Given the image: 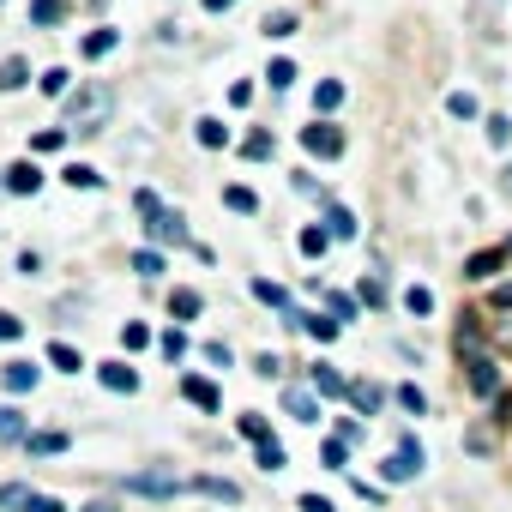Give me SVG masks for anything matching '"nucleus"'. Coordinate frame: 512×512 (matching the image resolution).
<instances>
[{
  "instance_id": "obj_1",
  "label": "nucleus",
  "mask_w": 512,
  "mask_h": 512,
  "mask_svg": "<svg viewBox=\"0 0 512 512\" xmlns=\"http://www.w3.org/2000/svg\"><path fill=\"white\" fill-rule=\"evenodd\" d=\"M115 115V91L109 85H85L79 97H67V133H103Z\"/></svg>"
},
{
  "instance_id": "obj_2",
  "label": "nucleus",
  "mask_w": 512,
  "mask_h": 512,
  "mask_svg": "<svg viewBox=\"0 0 512 512\" xmlns=\"http://www.w3.org/2000/svg\"><path fill=\"white\" fill-rule=\"evenodd\" d=\"M302 145H308L314 157H344V127H332V121H314V127H302Z\"/></svg>"
},
{
  "instance_id": "obj_3",
  "label": "nucleus",
  "mask_w": 512,
  "mask_h": 512,
  "mask_svg": "<svg viewBox=\"0 0 512 512\" xmlns=\"http://www.w3.org/2000/svg\"><path fill=\"white\" fill-rule=\"evenodd\" d=\"M380 476H386V482H416V476H422V446H416V440H404V446H398V458H386V464H380Z\"/></svg>"
},
{
  "instance_id": "obj_4",
  "label": "nucleus",
  "mask_w": 512,
  "mask_h": 512,
  "mask_svg": "<svg viewBox=\"0 0 512 512\" xmlns=\"http://www.w3.org/2000/svg\"><path fill=\"white\" fill-rule=\"evenodd\" d=\"M127 488H133V494L169 500V494H181V476H169V470H139V476H127Z\"/></svg>"
},
{
  "instance_id": "obj_5",
  "label": "nucleus",
  "mask_w": 512,
  "mask_h": 512,
  "mask_svg": "<svg viewBox=\"0 0 512 512\" xmlns=\"http://www.w3.org/2000/svg\"><path fill=\"white\" fill-rule=\"evenodd\" d=\"M470 392L476 398H494L500 392V362L494 356H470Z\"/></svg>"
},
{
  "instance_id": "obj_6",
  "label": "nucleus",
  "mask_w": 512,
  "mask_h": 512,
  "mask_svg": "<svg viewBox=\"0 0 512 512\" xmlns=\"http://www.w3.org/2000/svg\"><path fill=\"white\" fill-rule=\"evenodd\" d=\"M314 392H320V398H350V380H338L332 362H314Z\"/></svg>"
},
{
  "instance_id": "obj_7",
  "label": "nucleus",
  "mask_w": 512,
  "mask_h": 512,
  "mask_svg": "<svg viewBox=\"0 0 512 512\" xmlns=\"http://www.w3.org/2000/svg\"><path fill=\"white\" fill-rule=\"evenodd\" d=\"M181 392H187L199 410H223V392H217L211 380H199V374H187V380H181Z\"/></svg>"
},
{
  "instance_id": "obj_8",
  "label": "nucleus",
  "mask_w": 512,
  "mask_h": 512,
  "mask_svg": "<svg viewBox=\"0 0 512 512\" xmlns=\"http://www.w3.org/2000/svg\"><path fill=\"white\" fill-rule=\"evenodd\" d=\"M115 43H121V31H115V25H103V31H91L79 49H85V61H103V55H115Z\"/></svg>"
},
{
  "instance_id": "obj_9",
  "label": "nucleus",
  "mask_w": 512,
  "mask_h": 512,
  "mask_svg": "<svg viewBox=\"0 0 512 512\" xmlns=\"http://www.w3.org/2000/svg\"><path fill=\"white\" fill-rule=\"evenodd\" d=\"M43 187V169L37 163H13L7 169V193H37Z\"/></svg>"
},
{
  "instance_id": "obj_10",
  "label": "nucleus",
  "mask_w": 512,
  "mask_h": 512,
  "mask_svg": "<svg viewBox=\"0 0 512 512\" xmlns=\"http://www.w3.org/2000/svg\"><path fill=\"white\" fill-rule=\"evenodd\" d=\"M19 85H31V61L7 55V61H0V91H19Z\"/></svg>"
},
{
  "instance_id": "obj_11",
  "label": "nucleus",
  "mask_w": 512,
  "mask_h": 512,
  "mask_svg": "<svg viewBox=\"0 0 512 512\" xmlns=\"http://www.w3.org/2000/svg\"><path fill=\"white\" fill-rule=\"evenodd\" d=\"M145 229H151V241H187V229H181V211H163V217H151Z\"/></svg>"
},
{
  "instance_id": "obj_12",
  "label": "nucleus",
  "mask_w": 512,
  "mask_h": 512,
  "mask_svg": "<svg viewBox=\"0 0 512 512\" xmlns=\"http://www.w3.org/2000/svg\"><path fill=\"white\" fill-rule=\"evenodd\" d=\"M103 386H109V392H139V374H133L127 362H103Z\"/></svg>"
},
{
  "instance_id": "obj_13",
  "label": "nucleus",
  "mask_w": 512,
  "mask_h": 512,
  "mask_svg": "<svg viewBox=\"0 0 512 512\" xmlns=\"http://www.w3.org/2000/svg\"><path fill=\"white\" fill-rule=\"evenodd\" d=\"M284 410H290L296 422H320V404H314V392H296V386H290V392H284Z\"/></svg>"
},
{
  "instance_id": "obj_14",
  "label": "nucleus",
  "mask_w": 512,
  "mask_h": 512,
  "mask_svg": "<svg viewBox=\"0 0 512 512\" xmlns=\"http://www.w3.org/2000/svg\"><path fill=\"white\" fill-rule=\"evenodd\" d=\"M67 19V0H31V25L37 31H49V25H61Z\"/></svg>"
},
{
  "instance_id": "obj_15",
  "label": "nucleus",
  "mask_w": 512,
  "mask_h": 512,
  "mask_svg": "<svg viewBox=\"0 0 512 512\" xmlns=\"http://www.w3.org/2000/svg\"><path fill=\"white\" fill-rule=\"evenodd\" d=\"M37 374H43V368H31V362H7V374H0V380H7V392H31Z\"/></svg>"
},
{
  "instance_id": "obj_16",
  "label": "nucleus",
  "mask_w": 512,
  "mask_h": 512,
  "mask_svg": "<svg viewBox=\"0 0 512 512\" xmlns=\"http://www.w3.org/2000/svg\"><path fill=\"white\" fill-rule=\"evenodd\" d=\"M500 266H506V253H476V260L464 266V278H470V284H482V278H494Z\"/></svg>"
},
{
  "instance_id": "obj_17",
  "label": "nucleus",
  "mask_w": 512,
  "mask_h": 512,
  "mask_svg": "<svg viewBox=\"0 0 512 512\" xmlns=\"http://www.w3.org/2000/svg\"><path fill=\"white\" fill-rule=\"evenodd\" d=\"M338 103H344V85H338V79H320V85H314V109H320V115H332Z\"/></svg>"
},
{
  "instance_id": "obj_18",
  "label": "nucleus",
  "mask_w": 512,
  "mask_h": 512,
  "mask_svg": "<svg viewBox=\"0 0 512 512\" xmlns=\"http://www.w3.org/2000/svg\"><path fill=\"white\" fill-rule=\"evenodd\" d=\"M25 446H31V458H55V452H67V434H25Z\"/></svg>"
},
{
  "instance_id": "obj_19",
  "label": "nucleus",
  "mask_w": 512,
  "mask_h": 512,
  "mask_svg": "<svg viewBox=\"0 0 512 512\" xmlns=\"http://www.w3.org/2000/svg\"><path fill=\"white\" fill-rule=\"evenodd\" d=\"M223 205H229V211H241V217H253V211H260L253 187H223Z\"/></svg>"
},
{
  "instance_id": "obj_20",
  "label": "nucleus",
  "mask_w": 512,
  "mask_h": 512,
  "mask_svg": "<svg viewBox=\"0 0 512 512\" xmlns=\"http://www.w3.org/2000/svg\"><path fill=\"white\" fill-rule=\"evenodd\" d=\"M61 181H67V187H103V175H97L91 163H67V169H61Z\"/></svg>"
},
{
  "instance_id": "obj_21",
  "label": "nucleus",
  "mask_w": 512,
  "mask_h": 512,
  "mask_svg": "<svg viewBox=\"0 0 512 512\" xmlns=\"http://www.w3.org/2000/svg\"><path fill=\"white\" fill-rule=\"evenodd\" d=\"M326 235H338V241H350V235H356V217H350L344 205H332V211H326Z\"/></svg>"
},
{
  "instance_id": "obj_22",
  "label": "nucleus",
  "mask_w": 512,
  "mask_h": 512,
  "mask_svg": "<svg viewBox=\"0 0 512 512\" xmlns=\"http://www.w3.org/2000/svg\"><path fill=\"white\" fill-rule=\"evenodd\" d=\"M49 362H55L61 374H79V368H85V356H79L73 344H49Z\"/></svg>"
},
{
  "instance_id": "obj_23",
  "label": "nucleus",
  "mask_w": 512,
  "mask_h": 512,
  "mask_svg": "<svg viewBox=\"0 0 512 512\" xmlns=\"http://www.w3.org/2000/svg\"><path fill=\"white\" fill-rule=\"evenodd\" d=\"M193 488H199V494H211V500H241V488H235V482H223V476H199Z\"/></svg>"
},
{
  "instance_id": "obj_24",
  "label": "nucleus",
  "mask_w": 512,
  "mask_h": 512,
  "mask_svg": "<svg viewBox=\"0 0 512 512\" xmlns=\"http://www.w3.org/2000/svg\"><path fill=\"white\" fill-rule=\"evenodd\" d=\"M199 145H205V151H217V145H229V127L205 115V121H199Z\"/></svg>"
},
{
  "instance_id": "obj_25",
  "label": "nucleus",
  "mask_w": 512,
  "mask_h": 512,
  "mask_svg": "<svg viewBox=\"0 0 512 512\" xmlns=\"http://www.w3.org/2000/svg\"><path fill=\"white\" fill-rule=\"evenodd\" d=\"M169 314H175V320H193V314H199V290H175V296H169Z\"/></svg>"
},
{
  "instance_id": "obj_26",
  "label": "nucleus",
  "mask_w": 512,
  "mask_h": 512,
  "mask_svg": "<svg viewBox=\"0 0 512 512\" xmlns=\"http://www.w3.org/2000/svg\"><path fill=\"white\" fill-rule=\"evenodd\" d=\"M241 157L266 163V157H272V133H247V139H241Z\"/></svg>"
},
{
  "instance_id": "obj_27",
  "label": "nucleus",
  "mask_w": 512,
  "mask_h": 512,
  "mask_svg": "<svg viewBox=\"0 0 512 512\" xmlns=\"http://www.w3.org/2000/svg\"><path fill=\"white\" fill-rule=\"evenodd\" d=\"M133 272H139V278H157V272H163V253H157V247H139V253H133Z\"/></svg>"
},
{
  "instance_id": "obj_28",
  "label": "nucleus",
  "mask_w": 512,
  "mask_h": 512,
  "mask_svg": "<svg viewBox=\"0 0 512 512\" xmlns=\"http://www.w3.org/2000/svg\"><path fill=\"white\" fill-rule=\"evenodd\" d=\"M0 506H7V512H25V506H31V488H25V482H7V488H0Z\"/></svg>"
},
{
  "instance_id": "obj_29",
  "label": "nucleus",
  "mask_w": 512,
  "mask_h": 512,
  "mask_svg": "<svg viewBox=\"0 0 512 512\" xmlns=\"http://www.w3.org/2000/svg\"><path fill=\"white\" fill-rule=\"evenodd\" d=\"M404 308H410V314H422V320H428V314H434V296H428V290H422V284H410V290H404Z\"/></svg>"
},
{
  "instance_id": "obj_30",
  "label": "nucleus",
  "mask_w": 512,
  "mask_h": 512,
  "mask_svg": "<svg viewBox=\"0 0 512 512\" xmlns=\"http://www.w3.org/2000/svg\"><path fill=\"white\" fill-rule=\"evenodd\" d=\"M320 458H326V470H350V446H344V440H326Z\"/></svg>"
},
{
  "instance_id": "obj_31",
  "label": "nucleus",
  "mask_w": 512,
  "mask_h": 512,
  "mask_svg": "<svg viewBox=\"0 0 512 512\" xmlns=\"http://www.w3.org/2000/svg\"><path fill=\"white\" fill-rule=\"evenodd\" d=\"M0 440H25V416L7 404V410H0Z\"/></svg>"
},
{
  "instance_id": "obj_32",
  "label": "nucleus",
  "mask_w": 512,
  "mask_h": 512,
  "mask_svg": "<svg viewBox=\"0 0 512 512\" xmlns=\"http://www.w3.org/2000/svg\"><path fill=\"white\" fill-rule=\"evenodd\" d=\"M67 85H73L67 67H49V73H43V91H49V97H67Z\"/></svg>"
},
{
  "instance_id": "obj_33",
  "label": "nucleus",
  "mask_w": 512,
  "mask_h": 512,
  "mask_svg": "<svg viewBox=\"0 0 512 512\" xmlns=\"http://www.w3.org/2000/svg\"><path fill=\"white\" fill-rule=\"evenodd\" d=\"M446 109H452L458 121H476V97H470V91H452V97H446Z\"/></svg>"
},
{
  "instance_id": "obj_34",
  "label": "nucleus",
  "mask_w": 512,
  "mask_h": 512,
  "mask_svg": "<svg viewBox=\"0 0 512 512\" xmlns=\"http://www.w3.org/2000/svg\"><path fill=\"white\" fill-rule=\"evenodd\" d=\"M260 470H266V476H278V470H284V446H278V440H266V446H260Z\"/></svg>"
},
{
  "instance_id": "obj_35",
  "label": "nucleus",
  "mask_w": 512,
  "mask_h": 512,
  "mask_svg": "<svg viewBox=\"0 0 512 512\" xmlns=\"http://www.w3.org/2000/svg\"><path fill=\"white\" fill-rule=\"evenodd\" d=\"M241 434H247L253 446H266V440H272V428H266V416H241Z\"/></svg>"
},
{
  "instance_id": "obj_36",
  "label": "nucleus",
  "mask_w": 512,
  "mask_h": 512,
  "mask_svg": "<svg viewBox=\"0 0 512 512\" xmlns=\"http://www.w3.org/2000/svg\"><path fill=\"white\" fill-rule=\"evenodd\" d=\"M326 241H332L326 229H302V253H308V260H320V253H326Z\"/></svg>"
},
{
  "instance_id": "obj_37",
  "label": "nucleus",
  "mask_w": 512,
  "mask_h": 512,
  "mask_svg": "<svg viewBox=\"0 0 512 512\" xmlns=\"http://www.w3.org/2000/svg\"><path fill=\"white\" fill-rule=\"evenodd\" d=\"M253 296H260V302H266V308H290V296H284V290H278V284H266V278H260V284H253Z\"/></svg>"
},
{
  "instance_id": "obj_38",
  "label": "nucleus",
  "mask_w": 512,
  "mask_h": 512,
  "mask_svg": "<svg viewBox=\"0 0 512 512\" xmlns=\"http://www.w3.org/2000/svg\"><path fill=\"white\" fill-rule=\"evenodd\" d=\"M266 37H296V13H272L266 19Z\"/></svg>"
},
{
  "instance_id": "obj_39",
  "label": "nucleus",
  "mask_w": 512,
  "mask_h": 512,
  "mask_svg": "<svg viewBox=\"0 0 512 512\" xmlns=\"http://www.w3.org/2000/svg\"><path fill=\"white\" fill-rule=\"evenodd\" d=\"M266 79H272V91H290V85H296V67H290V61H272Z\"/></svg>"
},
{
  "instance_id": "obj_40",
  "label": "nucleus",
  "mask_w": 512,
  "mask_h": 512,
  "mask_svg": "<svg viewBox=\"0 0 512 512\" xmlns=\"http://www.w3.org/2000/svg\"><path fill=\"white\" fill-rule=\"evenodd\" d=\"M133 205H139V217H163V199H157L151 187H139V193H133Z\"/></svg>"
},
{
  "instance_id": "obj_41",
  "label": "nucleus",
  "mask_w": 512,
  "mask_h": 512,
  "mask_svg": "<svg viewBox=\"0 0 512 512\" xmlns=\"http://www.w3.org/2000/svg\"><path fill=\"white\" fill-rule=\"evenodd\" d=\"M350 404H356V410H368V416H374V410H380V392H374V386H350Z\"/></svg>"
},
{
  "instance_id": "obj_42",
  "label": "nucleus",
  "mask_w": 512,
  "mask_h": 512,
  "mask_svg": "<svg viewBox=\"0 0 512 512\" xmlns=\"http://www.w3.org/2000/svg\"><path fill=\"white\" fill-rule=\"evenodd\" d=\"M13 338H25V320H19V314H7V308H0V344H13Z\"/></svg>"
},
{
  "instance_id": "obj_43",
  "label": "nucleus",
  "mask_w": 512,
  "mask_h": 512,
  "mask_svg": "<svg viewBox=\"0 0 512 512\" xmlns=\"http://www.w3.org/2000/svg\"><path fill=\"white\" fill-rule=\"evenodd\" d=\"M512 139V121L506 115H488V145H506Z\"/></svg>"
},
{
  "instance_id": "obj_44",
  "label": "nucleus",
  "mask_w": 512,
  "mask_h": 512,
  "mask_svg": "<svg viewBox=\"0 0 512 512\" xmlns=\"http://www.w3.org/2000/svg\"><path fill=\"white\" fill-rule=\"evenodd\" d=\"M31 145H37V151H61V145H67V127H49V133H37Z\"/></svg>"
},
{
  "instance_id": "obj_45",
  "label": "nucleus",
  "mask_w": 512,
  "mask_h": 512,
  "mask_svg": "<svg viewBox=\"0 0 512 512\" xmlns=\"http://www.w3.org/2000/svg\"><path fill=\"white\" fill-rule=\"evenodd\" d=\"M398 404H404V410H410V416H422V410H428V398H422V392H416V386H398Z\"/></svg>"
},
{
  "instance_id": "obj_46",
  "label": "nucleus",
  "mask_w": 512,
  "mask_h": 512,
  "mask_svg": "<svg viewBox=\"0 0 512 512\" xmlns=\"http://www.w3.org/2000/svg\"><path fill=\"white\" fill-rule=\"evenodd\" d=\"M121 344H127V350H145V344H151V332H145V326H133V320H127V332H121Z\"/></svg>"
},
{
  "instance_id": "obj_47",
  "label": "nucleus",
  "mask_w": 512,
  "mask_h": 512,
  "mask_svg": "<svg viewBox=\"0 0 512 512\" xmlns=\"http://www.w3.org/2000/svg\"><path fill=\"white\" fill-rule=\"evenodd\" d=\"M163 356L181 362V356H187V338H181V332H163Z\"/></svg>"
},
{
  "instance_id": "obj_48",
  "label": "nucleus",
  "mask_w": 512,
  "mask_h": 512,
  "mask_svg": "<svg viewBox=\"0 0 512 512\" xmlns=\"http://www.w3.org/2000/svg\"><path fill=\"white\" fill-rule=\"evenodd\" d=\"M326 302H332V320H356V302L350 296H326Z\"/></svg>"
},
{
  "instance_id": "obj_49",
  "label": "nucleus",
  "mask_w": 512,
  "mask_h": 512,
  "mask_svg": "<svg viewBox=\"0 0 512 512\" xmlns=\"http://www.w3.org/2000/svg\"><path fill=\"white\" fill-rule=\"evenodd\" d=\"M31 512H67V506H61L55 494H31Z\"/></svg>"
},
{
  "instance_id": "obj_50",
  "label": "nucleus",
  "mask_w": 512,
  "mask_h": 512,
  "mask_svg": "<svg viewBox=\"0 0 512 512\" xmlns=\"http://www.w3.org/2000/svg\"><path fill=\"white\" fill-rule=\"evenodd\" d=\"M302 512H332V500L326 494H302Z\"/></svg>"
},
{
  "instance_id": "obj_51",
  "label": "nucleus",
  "mask_w": 512,
  "mask_h": 512,
  "mask_svg": "<svg viewBox=\"0 0 512 512\" xmlns=\"http://www.w3.org/2000/svg\"><path fill=\"white\" fill-rule=\"evenodd\" d=\"M494 308H512V284H506V290H494Z\"/></svg>"
},
{
  "instance_id": "obj_52",
  "label": "nucleus",
  "mask_w": 512,
  "mask_h": 512,
  "mask_svg": "<svg viewBox=\"0 0 512 512\" xmlns=\"http://www.w3.org/2000/svg\"><path fill=\"white\" fill-rule=\"evenodd\" d=\"M235 7V0H205V13H229Z\"/></svg>"
},
{
  "instance_id": "obj_53",
  "label": "nucleus",
  "mask_w": 512,
  "mask_h": 512,
  "mask_svg": "<svg viewBox=\"0 0 512 512\" xmlns=\"http://www.w3.org/2000/svg\"><path fill=\"white\" fill-rule=\"evenodd\" d=\"M85 512H115V500H91V506H85Z\"/></svg>"
}]
</instances>
